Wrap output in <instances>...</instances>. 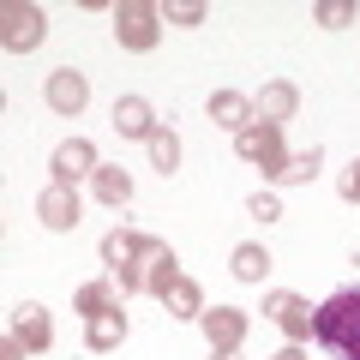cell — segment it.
<instances>
[{
  "label": "cell",
  "instance_id": "83f0119b",
  "mask_svg": "<svg viewBox=\"0 0 360 360\" xmlns=\"http://www.w3.org/2000/svg\"><path fill=\"white\" fill-rule=\"evenodd\" d=\"M270 360H307V342H288V348H276Z\"/></svg>",
  "mask_w": 360,
  "mask_h": 360
},
{
  "label": "cell",
  "instance_id": "277c9868",
  "mask_svg": "<svg viewBox=\"0 0 360 360\" xmlns=\"http://www.w3.org/2000/svg\"><path fill=\"white\" fill-rule=\"evenodd\" d=\"M132 264H139V295H156V300H162L168 288L180 283V258H174V246L156 240V234H144V252L132 258Z\"/></svg>",
  "mask_w": 360,
  "mask_h": 360
},
{
  "label": "cell",
  "instance_id": "603a6c76",
  "mask_svg": "<svg viewBox=\"0 0 360 360\" xmlns=\"http://www.w3.org/2000/svg\"><path fill=\"white\" fill-rule=\"evenodd\" d=\"M319 25H324V30L354 25V0H324V6H319Z\"/></svg>",
  "mask_w": 360,
  "mask_h": 360
},
{
  "label": "cell",
  "instance_id": "3957f363",
  "mask_svg": "<svg viewBox=\"0 0 360 360\" xmlns=\"http://www.w3.org/2000/svg\"><path fill=\"white\" fill-rule=\"evenodd\" d=\"M234 156L252 168H264V180H276V168H283V127H270V120H252L246 132H234Z\"/></svg>",
  "mask_w": 360,
  "mask_h": 360
},
{
  "label": "cell",
  "instance_id": "f1b7e54d",
  "mask_svg": "<svg viewBox=\"0 0 360 360\" xmlns=\"http://www.w3.org/2000/svg\"><path fill=\"white\" fill-rule=\"evenodd\" d=\"M210 360H234V354H210Z\"/></svg>",
  "mask_w": 360,
  "mask_h": 360
},
{
  "label": "cell",
  "instance_id": "7402d4cb",
  "mask_svg": "<svg viewBox=\"0 0 360 360\" xmlns=\"http://www.w3.org/2000/svg\"><path fill=\"white\" fill-rule=\"evenodd\" d=\"M144 150H150V162L162 168V174H174V168H180V139H174V132H168V127H156Z\"/></svg>",
  "mask_w": 360,
  "mask_h": 360
},
{
  "label": "cell",
  "instance_id": "4316f807",
  "mask_svg": "<svg viewBox=\"0 0 360 360\" xmlns=\"http://www.w3.org/2000/svg\"><path fill=\"white\" fill-rule=\"evenodd\" d=\"M25 354H30V348H25V342H18V336H13V330H6V342H0V360H25Z\"/></svg>",
  "mask_w": 360,
  "mask_h": 360
},
{
  "label": "cell",
  "instance_id": "d6986e66",
  "mask_svg": "<svg viewBox=\"0 0 360 360\" xmlns=\"http://www.w3.org/2000/svg\"><path fill=\"white\" fill-rule=\"evenodd\" d=\"M162 307H168V319H205V288H198L193 276H180L162 295Z\"/></svg>",
  "mask_w": 360,
  "mask_h": 360
},
{
  "label": "cell",
  "instance_id": "5b68a950",
  "mask_svg": "<svg viewBox=\"0 0 360 360\" xmlns=\"http://www.w3.org/2000/svg\"><path fill=\"white\" fill-rule=\"evenodd\" d=\"M42 30H49L42 6H30V0H6L0 6V42H6V54H30L42 42Z\"/></svg>",
  "mask_w": 360,
  "mask_h": 360
},
{
  "label": "cell",
  "instance_id": "8992f818",
  "mask_svg": "<svg viewBox=\"0 0 360 360\" xmlns=\"http://www.w3.org/2000/svg\"><path fill=\"white\" fill-rule=\"evenodd\" d=\"M264 319L276 324L288 342H312V319H319V307L300 300V295H288V288H270V295H264Z\"/></svg>",
  "mask_w": 360,
  "mask_h": 360
},
{
  "label": "cell",
  "instance_id": "ba28073f",
  "mask_svg": "<svg viewBox=\"0 0 360 360\" xmlns=\"http://www.w3.org/2000/svg\"><path fill=\"white\" fill-rule=\"evenodd\" d=\"M96 144L90 139H66V144H54V156H49V174H54V186H78L84 174H96Z\"/></svg>",
  "mask_w": 360,
  "mask_h": 360
},
{
  "label": "cell",
  "instance_id": "30bf717a",
  "mask_svg": "<svg viewBox=\"0 0 360 360\" xmlns=\"http://www.w3.org/2000/svg\"><path fill=\"white\" fill-rule=\"evenodd\" d=\"M42 103H49L54 115H84V103H90V78L72 72V66H54L49 84H42Z\"/></svg>",
  "mask_w": 360,
  "mask_h": 360
},
{
  "label": "cell",
  "instance_id": "5bb4252c",
  "mask_svg": "<svg viewBox=\"0 0 360 360\" xmlns=\"http://www.w3.org/2000/svg\"><path fill=\"white\" fill-rule=\"evenodd\" d=\"M115 132H120V139H144V144H150L156 108L144 103V96H115Z\"/></svg>",
  "mask_w": 360,
  "mask_h": 360
},
{
  "label": "cell",
  "instance_id": "4fadbf2b",
  "mask_svg": "<svg viewBox=\"0 0 360 360\" xmlns=\"http://www.w3.org/2000/svg\"><path fill=\"white\" fill-rule=\"evenodd\" d=\"M120 283L115 276H96V283H78V295H72V312L78 319H103V312H120Z\"/></svg>",
  "mask_w": 360,
  "mask_h": 360
},
{
  "label": "cell",
  "instance_id": "ac0fdd59",
  "mask_svg": "<svg viewBox=\"0 0 360 360\" xmlns=\"http://www.w3.org/2000/svg\"><path fill=\"white\" fill-rule=\"evenodd\" d=\"M96 252H103V264H108V270H120V264H132V258L144 252V234H132V229H108Z\"/></svg>",
  "mask_w": 360,
  "mask_h": 360
},
{
  "label": "cell",
  "instance_id": "52a82bcc",
  "mask_svg": "<svg viewBox=\"0 0 360 360\" xmlns=\"http://www.w3.org/2000/svg\"><path fill=\"white\" fill-rule=\"evenodd\" d=\"M205 342H210V354H234V348L246 342V307H205Z\"/></svg>",
  "mask_w": 360,
  "mask_h": 360
},
{
  "label": "cell",
  "instance_id": "9c48e42d",
  "mask_svg": "<svg viewBox=\"0 0 360 360\" xmlns=\"http://www.w3.org/2000/svg\"><path fill=\"white\" fill-rule=\"evenodd\" d=\"M37 217H42V229H54V234H72L78 222H84V205H78V186H42V198H37Z\"/></svg>",
  "mask_w": 360,
  "mask_h": 360
},
{
  "label": "cell",
  "instance_id": "44dd1931",
  "mask_svg": "<svg viewBox=\"0 0 360 360\" xmlns=\"http://www.w3.org/2000/svg\"><path fill=\"white\" fill-rule=\"evenodd\" d=\"M319 162H324L319 144H312V150H288V156H283V168H276V180H283V186H307V180L319 174Z\"/></svg>",
  "mask_w": 360,
  "mask_h": 360
},
{
  "label": "cell",
  "instance_id": "484cf974",
  "mask_svg": "<svg viewBox=\"0 0 360 360\" xmlns=\"http://www.w3.org/2000/svg\"><path fill=\"white\" fill-rule=\"evenodd\" d=\"M336 193H342L348 205H360V156H354V168H348V174H342V186H336Z\"/></svg>",
  "mask_w": 360,
  "mask_h": 360
},
{
  "label": "cell",
  "instance_id": "7a4b0ae2",
  "mask_svg": "<svg viewBox=\"0 0 360 360\" xmlns=\"http://www.w3.org/2000/svg\"><path fill=\"white\" fill-rule=\"evenodd\" d=\"M156 37H162V6H150V0H120L115 6V42L127 54H150Z\"/></svg>",
  "mask_w": 360,
  "mask_h": 360
},
{
  "label": "cell",
  "instance_id": "d4e9b609",
  "mask_svg": "<svg viewBox=\"0 0 360 360\" xmlns=\"http://www.w3.org/2000/svg\"><path fill=\"white\" fill-rule=\"evenodd\" d=\"M168 25H180V30H186V25H205V6H198V0H174V6H168Z\"/></svg>",
  "mask_w": 360,
  "mask_h": 360
},
{
  "label": "cell",
  "instance_id": "8fae6325",
  "mask_svg": "<svg viewBox=\"0 0 360 360\" xmlns=\"http://www.w3.org/2000/svg\"><path fill=\"white\" fill-rule=\"evenodd\" d=\"M295 108H300V90L288 84V78H270V84L252 96V115L270 120V127H288V120H295Z\"/></svg>",
  "mask_w": 360,
  "mask_h": 360
},
{
  "label": "cell",
  "instance_id": "cb8c5ba5",
  "mask_svg": "<svg viewBox=\"0 0 360 360\" xmlns=\"http://www.w3.org/2000/svg\"><path fill=\"white\" fill-rule=\"evenodd\" d=\"M246 217L276 222V217H283V198H276V193H252V198H246Z\"/></svg>",
  "mask_w": 360,
  "mask_h": 360
},
{
  "label": "cell",
  "instance_id": "9a60e30c",
  "mask_svg": "<svg viewBox=\"0 0 360 360\" xmlns=\"http://www.w3.org/2000/svg\"><path fill=\"white\" fill-rule=\"evenodd\" d=\"M210 120H217L222 132H246L252 127V96H240V90H210Z\"/></svg>",
  "mask_w": 360,
  "mask_h": 360
},
{
  "label": "cell",
  "instance_id": "ffe728a7",
  "mask_svg": "<svg viewBox=\"0 0 360 360\" xmlns=\"http://www.w3.org/2000/svg\"><path fill=\"white\" fill-rule=\"evenodd\" d=\"M229 270L240 276V283H264V270H270V252L258 240H240L234 246V258H229Z\"/></svg>",
  "mask_w": 360,
  "mask_h": 360
},
{
  "label": "cell",
  "instance_id": "e0dca14e",
  "mask_svg": "<svg viewBox=\"0 0 360 360\" xmlns=\"http://www.w3.org/2000/svg\"><path fill=\"white\" fill-rule=\"evenodd\" d=\"M90 186H96V198H103L108 210H120V205H132V174L127 168H96V174H90Z\"/></svg>",
  "mask_w": 360,
  "mask_h": 360
},
{
  "label": "cell",
  "instance_id": "7c38bea8",
  "mask_svg": "<svg viewBox=\"0 0 360 360\" xmlns=\"http://www.w3.org/2000/svg\"><path fill=\"white\" fill-rule=\"evenodd\" d=\"M13 336L30 348V354H42V348L54 342V319H49V307H37V300H18V307H13Z\"/></svg>",
  "mask_w": 360,
  "mask_h": 360
},
{
  "label": "cell",
  "instance_id": "6da1fadb",
  "mask_svg": "<svg viewBox=\"0 0 360 360\" xmlns=\"http://www.w3.org/2000/svg\"><path fill=\"white\" fill-rule=\"evenodd\" d=\"M312 342H319L330 360H360V283H342L336 295L319 300Z\"/></svg>",
  "mask_w": 360,
  "mask_h": 360
},
{
  "label": "cell",
  "instance_id": "2e32d148",
  "mask_svg": "<svg viewBox=\"0 0 360 360\" xmlns=\"http://www.w3.org/2000/svg\"><path fill=\"white\" fill-rule=\"evenodd\" d=\"M120 342H127V307L103 312V319H84V348L90 354H115Z\"/></svg>",
  "mask_w": 360,
  "mask_h": 360
}]
</instances>
